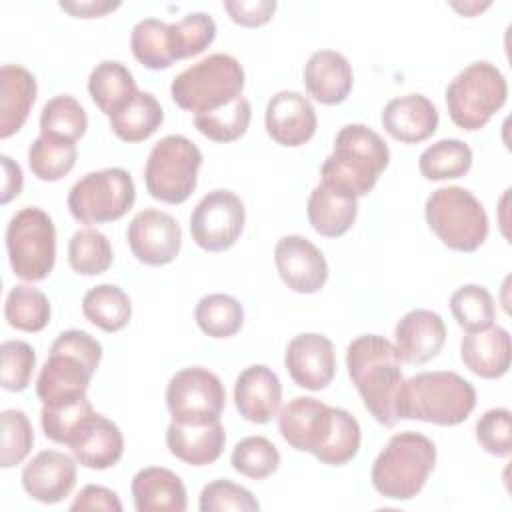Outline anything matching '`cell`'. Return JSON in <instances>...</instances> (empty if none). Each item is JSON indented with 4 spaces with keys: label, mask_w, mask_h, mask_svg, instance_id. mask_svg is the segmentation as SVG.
I'll return each mask as SVG.
<instances>
[{
    "label": "cell",
    "mask_w": 512,
    "mask_h": 512,
    "mask_svg": "<svg viewBox=\"0 0 512 512\" xmlns=\"http://www.w3.org/2000/svg\"><path fill=\"white\" fill-rule=\"evenodd\" d=\"M282 438L298 452H310L322 464L342 466L360 450V424L344 408L310 396H296L278 414Z\"/></svg>",
    "instance_id": "obj_1"
},
{
    "label": "cell",
    "mask_w": 512,
    "mask_h": 512,
    "mask_svg": "<svg viewBox=\"0 0 512 512\" xmlns=\"http://www.w3.org/2000/svg\"><path fill=\"white\" fill-rule=\"evenodd\" d=\"M346 368L366 410L376 422L392 428L400 420L396 404L404 384L402 358L396 346L378 334L358 336L348 344Z\"/></svg>",
    "instance_id": "obj_2"
},
{
    "label": "cell",
    "mask_w": 512,
    "mask_h": 512,
    "mask_svg": "<svg viewBox=\"0 0 512 512\" xmlns=\"http://www.w3.org/2000/svg\"><path fill=\"white\" fill-rule=\"evenodd\" d=\"M384 138L364 124H346L334 138V150L320 168V182L350 198L366 196L388 168Z\"/></svg>",
    "instance_id": "obj_3"
},
{
    "label": "cell",
    "mask_w": 512,
    "mask_h": 512,
    "mask_svg": "<svg viewBox=\"0 0 512 512\" xmlns=\"http://www.w3.org/2000/svg\"><path fill=\"white\" fill-rule=\"evenodd\" d=\"M100 360L102 344L94 336L76 328L60 332L36 380L42 406H62L86 396Z\"/></svg>",
    "instance_id": "obj_4"
},
{
    "label": "cell",
    "mask_w": 512,
    "mask_h": 512,
    "mask_svg": "<svg viewBox=\"0 0 512 512\" xmlns=\"http://www.w3.org/2000/svg\"><path fill=\"white\" fill-rule=\"evenodd\" d=\"M476 406V388L448 370L420 372L404 380L396 412L400 420H422L438 426L464 422Z\"/></svg>",
    "instance_id": "obj_5"
},
{
    "label": "cell",
    "mask_w": 512,
    "mask_h": 512,
    "mask_svg": "<svg viewBox=\"0 0 512 512\" xmlns=\"http://www.w3.org/2000/svg\"><path fill=\"white\" fill-rule=\"evenodd\" d=\"M436 446L420 432L394 434L376 456L370 472L372 486L390 500H412L418 496L434 470Z\"/></svg>",
    "instance_id": "obj_6"
},
{
    "label": "cell",
    "mask_w": 512,
    "mask_h": 512,
    "mask_svg": "<svg viewBox=\"0 0 512 512\" xmlns=\"http://www.w3.org/2000/svg\"><path fill=\"white\" fill-rule=\"evenodd\" d=\"M244 82L242 64L230 54L216 52L182 70L172 80L170 94L176 106L196 116L218 110L240 98Z\"/></svg>",
    "instance_id": "obj_7"
},
{
    "label": "cell",
    "mask_w": 512,
    "mask_h": 512,
    "mask_svg": "<svg viewBox=\"0 0 512 512\" xmlns=\"http://www.w3.org/2000/svg\"><path fill=\"white\" fill-rule=\"evenodd\" d=\"M424 216L438 240L456 252H474L488 236L484 206L462 186L434 190L426 200Z\"/></svg>",
    "instance_id": "obj_8"
},
{
    "label": "cell",
    "mask_w": 512,
    "mask_h": 512,
    "mask_svg": "<svg viewBox=\"0 0 512 512\" xmlns=\"http://www.w3.org/2000/svg\"><path fill=\"white\" fill-rule=\"evenodd\" d=\"M508 84L504 74L490 62L466 66L446 88L450 120L462 130H480L506 104Z\"/></svg>",
    "instance_id": "obj_9"
},
{
    "label": "cell",
    "mask_w": 512,
    "mask_h": 512,
    "mask_svg": "<svg viewBox=\"0 0 512 512\" xmlns=\"http://www.w3.org/2000/svg\"><path fill=\"white\" fill-rule=\"evenodd\" d=\"M200 166V148L182 134H168L148 154L144 166L146 190L160 202L182 204L196 188Z\"/></svg>",
    "instance_id": "obj_10"
},
{
    "label": "cell",
    "mask_w": 512,
    "mask_h": 512,
    "mask_svg": "<svg viewBox=\"0 0 512 512\" xmlns=\"http://www.w3.org/2000/svg\"><path fill=\"white\" fill-rule=\"evenodd\" d=\"M6 250L12 272L26 282L44 280L56 262V228L36 206L18 210L6 226Z\"/></svg>",
    "instance_id": "obj_11"
},
{
    "label": "cell",
    "mask_w": 512,
    "mask_h": 512,
    "mask_svg": "<svg viewBox=\"0 0 512 512\" xmlns=\"http://www.w3.org/2000/svg\"><path fill=\"white\" fill-rule=\"evenodd\" d=\"M136 200V186L128 170L102 168L82 176L68 194V210L82 224L120 220Z\"/></svg>",
    "instance_id": "obj_12"
},
{
    "label": "cell",
    "mask_w": 512,
    "mask_h": 512,
    "mask_svg": "<svg viewBox=\"0 0 512 512\" xmlns=\"http://www.w3.org/2000/svg\"><path fill=\"white\" fill-rule=\"evenodd\" d=\"M166 406L176 422L204 424L220 420L226 406V390L214 372L202 366H190L170 378Z\"/></svg>",
    "instance_id": "obj_13"
},
{
    "label": "cell",
    "mask_w": 512,
    "mask_h": 512,
    "mask_svg": "<svg viewBox=\"0 0 512 512\" xmlns=\"http://www.w3.org/2000/svg\"><path fill=\"white\" fill-rule=\"evenodd\" d=\"M246 222V210L230 190L208 192L190 214L192 240L206 252H224L232 248Z\"/></svg>",
    "instance_id": "obj_14"
},
{
    "label": "cell",
    "mask_w": 512,
    "mask_h": 512,
    "mask_svg": "<svg viewBox=\"0 0 512 512\" xmlns=\"http://www.w3.org/2000/svg\"><path fill=\"white\" fill-rule=\"evenodd\" d=\"M126 240L138 262L148 266L170 264L182 246V230L174 216L156 208L140 210L126 230Z\"/></svg>",
    "instance_id": "obj_15"
},
{
    "label": "cell",
    "mask_w": 512,
    "mask_h": 512,
    "mask_svg": "<svg viewBox=\"0 0 512 512\" xmlns=\"http://www.w3.org/2000/svg\"><path fill=\"white\" fill-rule=\"evenodd\" d=\"M274 262L282 282L298 294H314L328 280L324 254L300 234H288L276 242Z\"/></svg>",
    "instance_id": "obj_16"
},
{
    "label": "cell",
    "mask_w": 512,
    "mask_h": 512,
    "mask_svg": "<svg viewBox=\"0 0 512 512\" xmlns=\"http://www.w3.org/2000/svg\"><path fill=\"white\" fill-rule=\"evenodd\" d=\"M284 366L296 386L312 392L324 390L336 374L334 344L324 334H298L286 346Z\"/></svg>",
    "instance_id": "obj_17"
},
{
    "label": "cell",
    "mask_w": 512,
    "mask_h": 512,
    "mask_svg": "<svg viewBox=\"0 0 512 512\" xmlns=\"http://www.w3.org/2000/svg\"><path fill=\"white\" fill-rule=\"evenodd\" d=\"M264 122L268 136L288 148H296L312 140L318 124L312 102L296 90H282L274 94L266 104Z\"/></svg>",
    "instance_id": "obj_18"
},
{
    "label": "cell",
    "mask_w": 512,
    "mask_h": 512,
    "mask_svg": "<svg viewBox=\"0 0 512 512\" xmlns=\"http://www.w3.org/2000/svg\"><path fill=\"white\" fill-rule=\"evenodd\" d=\"M22 488L42 504L62 502L76 484V462L58 450L38 452L22 470Z\"/></svg>",
    "instance_id": "obj_19"
},
{
    "label": "cell",
    "mask_w": 512,
    "mask_h": 512,
    "mask_svg": "<svg viewBox=\"0 0 512 512\" xmlns=\"http://www.w3.org/2000/svg\"><path fill=\"white\" fill-rule=\"evenodd\" d=\"M396 350L406 364H424L440 354L446 342V324L440 314L416 308L406 312L396 328Z\"/></svg>",
    "instance_id": "obj_20"
},
{
    "label": "cell",
    "mask_w": 512,
    "mask_h": 512,
    "mask_svg": "<svg viewBox=\"0 0 512 512\" xmlns=\"http://www.w3.org/2000/svg\"><path fill=\"white\" fill-rule=\"evenodd\" d=\"M282 402V384L276 372L264 364L244 368L234 384V404L240 416L254 424L270 422Z\"/></svg>",
    "instance_id": "obj_21"
},
{
    "label": "cell",
    "mask_w": 512,
    "mask_h": 512,
    "mask_svg": "<svg viewBox=\"0 0 512 512\" xmlns=\"http://www.w3.org/2000/svg\"><path fill=\"white\" fill-rule=\"evenodd\" d=\"M438 120L436 106L424 94L396 96L382 110L384 130L404 144L428 140L436 132Z\"/></svg>",
    "instance_id": "obj_22"
},
{
    "label": "cell",
    "mask_w": 512,
    "mask_h": 512,
    "mask_svg": "<svg viewBox=\"0 0 512 512\" xmlns=\"http://www.w3.org/2000/svg\"><path fill=\"white\" fill-rule=\"evenodd\" d=\"M460 358L464 366L480 378L494 380L508 372L512 358L510 334L502 326L466 332L460 342Z\"/></svg>",
    "instance_id": "obj_23"
},
{
    "label": "cell",
    "mask_w": 512,
    "mask_h": 512,
    "mask_svg": "<svg viewBox=\"0 0 512 512\" xmlns=\"http://www.w3.org/2000/svg\"><path fill=\"white\" fill-rule=\"evenodd\" d=\"M226 444V432L220 420L204 424H186L172 420L166 430V446L172 456L192 466L216 462Z\"/></svg>",
    "instance_id": "obj_24"
},
{
    "label": "cell",
    "mask_w": 512,
    "mask_h": 512,
    "mask_svg": "<svg viewBox=\"0 0 512 512\" xmlns=\"http://www.w3.org/2000/svg\"><path fill=\"white\" fill-rule=\"evenodd\" d=\"M304 84L316 102L326 106L340 104L348 98L354 84L352 66L336 50H318L304 66Z\"/></svg>",
    "instance_id": "obj_25"
},
{
    "label": "cell",
    "mask_w": 512,
    "mask_h": 512,
    "mask_svg": "<svg viewBox=\"0 0 512 512\" xmlns=\"http://www.w3.org/2000/svg\"><path fill=\"white\" fill-rule=\"evenodd\" d=\"M132 498L138 512H184L188 504L182 478L160 466H148L134 474Z\"/></svg>",
    "instance_id": "obj_26"
},
{
    "label": "cell",
    "mask_w": 512,
    "mask_h": 512,
    "mask_svg": "<svg viewBox=\"0 0 512 512\" xmlns=\"http://www.w3.org/2000/svg\"><path fill=\"white\" fill-rule=\"evenodd\" d=\"M36 78L20 64H4L0 70V138L16 134L36 102Z\"/></svg>",
    "instance_id": "obj_27"
},
{
    "label": "cell",
    "mask_w": 512,
    "mask_h": 512,
    "mask_svg": "<svg viewBox=\"0 0 512 512\" xmlns=\"http://www.w3.org/2000/svg\"><path fill=\"white\" fill-rule=\"evenodd\" d=\"M70 450L80 466L90 470H106L118 464L124 454V438L116 422L102 414H94Z\"/></svg>",
    "instance_id": "obj_28"
},
{
    "label": "cell",
    "mask_w": 512,
    "mask_h": 512,
    "mask_svg": "<svg viewBox=\"0 0 512 512\" xmlns=\"http://www.w3.org/2000/svg\"><path fill=\"white\" fill-rule=\"evenodd\" d=\"M306 214L310 226L324 238H338L346 234L356 222L358 202L346 194H340L326 184H318L308 198Z\"/></svg>",
    "instance_id": "obj_29"
},
{
    "label": "cell",
    "mask_w": 512,
    "mask_h": 512,
    "mask_svg": "<svg viewBox=\"0 0 512 512\" xmlns=\"http://www.w3.org/2000/svg\"><path fill=\"white\" fill-rule=\"evenodd\" d=\"M88 92L92 102L110 118L138 94V88L132 72L122 62L104 60L90 72Z\"/></svg>",
    "instance_id": "obj_30"
},
{
    "label": "cell",
    "mask_w": 512,
    "mask_h": 512,
    "mask_svg": "<svg viewBox=\"0 0 512 512\" xmlns=\"http://www.w3.org/2000/svg\"><path fill=\"white\" fill-rule=\"evenodd\" d=\"M164 122V110L154 94L140 92L116 114L110 116L112 132L128 144L150 138Z\"/></svg>",
    "instance_id": "obj_31"
},
{
    "label": "cell",
    "mask_w": 512,
    "mask_h": 512,
    "mask_svg": "<svg viewBox=\"0 0 512 512\" xmlns=\"http://www.w3.org/2000/svg\"><path fill=\"white\" fill-rule=\"evenodd\" d=\"M82 314L104 332H120L132 318L128 294L114 284H98L82 298Z\"/></svg>",
    "instance_id": "obj_32"
},
{
    "label": "cell",
    "mask_w": 512,
    "mask_h": 512,
    "mask_svg": "<svg viewBox=\"0 0 512 512\" xmlns=\"http://www.w3.org/2000/svg\"><path fill=\"white\" fill-rule=\"evenodd\" d=\"M472 160L474 156L466 142L458 138H444L420 154L418 168L426 180H448L468 174Z\"/></svg>",
    "instance_id": "obj_33"
},
{
    "label": "cell",
    "mask_w": 512,
    "mask_h": 512,
    "mask_svg": "<svg viewBox=\"0 0 512 512\" xmlns=\"http://www.w3.org/2000/svg\"><path fill=\"white\" fill-rule=\"evenodd\" d=\"M194 318L198 328L210 338H230L244 324V308L234 296L214 292L198 300Z\"/></svg>",
    "instance_id": "obj_34"
},
{
    "label": "cell",
    "mask_w": 512,
    "mask_h": 512,
    "mask_svg": "<svg viewBox=\"0 0 512 512\" xmlns=\"http://www.w3.org/2000/svg\"><path fill=\"white\" fill-rule=\"evenodd\" d=\"M76 156V142L40 134L28 148V166L38 180L56 182L74 168Z\"/></svg>",
    "instance_id": "obj_35"
},
{
    "label": "cell",
    "mask_w": 512,
    "mask_h": 512,
    "mask_svg": "<svg viewBox=\"0 0 512 512\" xmlns=\"http://www.w3.org/2000/svg\"><path fill=\"white\" fill-rule=\"evenodd\" d=\"M8 326L22 332H40L50 322V300L30 284H16L4 304Z\"/></svg>",
    "instance_id": "obj_36"
},
{
    "label": "cell",
    "mask_w": 512,
    "mask_h": 512,
    "mask_svg": "<svg viewBox=\"0 0 512 512\" xmlns=\"http://www.w3.org/2000/svg\"><path fill=\"white\" fill-rule=\"evenodd\" d=\"M250 118H252V106L244 96H240L234 102H230L218 110H212L206 114H196L194 126L208 140L226 144V142H234L246 134V130L250 126Z\"/></svg>",
    "instance_id": "obj_37"
},
{
    "label": "cell",
    "mask_w": 512,
    "mask_h": 512,
    "mask_svg": "<svg viewBox=\"0 0 512 512\" xmlns=\"http://www.w3.org/2000/svg\"><path fill=\"white\" fill-rule=\"evenodd\" d=\"M86 128H88L86 112L74 96H68V94L54 96L44 104L40 112L42 136L76 142L84 136Z\"/></svg>",
    "instance_id": "obj_38"
},
{
    "label": "cell",
    "mask_w": 512,
    "mask_h": 512,
    "mask_svg": "<svg viewBox=\"0 0 512 512\" xmlns=\"http://www.w3.org/2000/svg\"><path fill=\"white\" fill-rule=\"evenodd\" d=\"M110 240L96 228L76 230L68 242V264L76 274L98 276L112 264Z\"/></svg>",
    "instance_id": "obj_39"
},
{
    "label": "cell",
    "mask_w": 512,
    "mask_h": 512,
    "mask_svg": "<svg viewBox=\"0 0 512 512\" xmlns=\"http://www.w3.org/2000/svg\"><path fill=\"white\" fill-rule=\"evenodd\" d=\"M94 408L88 400V396H82L74 402H66L62 406H42L40 412V424L46 434L56 444L70 446L78 434L84 430V426L92 420Z\"/></svg>",
    "instance_id": "obj_40"
},
{
    "label": "cell",
    "mask_w": 512,
    "mask_h": 512,
    "mask_svg": "<svg viewBox=\"0 0 512 512\" xmlns=\"http://www.w3.org/2000/svg\"><path fill=\"white\" fill-rule=\"evenodd\" d=\"M216 38V24L204 12H190L182 20L168 24V48L172 60L192 58L204 52Z\"/></svg>",
    "instance_id": "obj_41"
},
{
    "label": "cell",
    "mask_w": 512,
    "mask_h": 512,
    "mask_svg": "<svg viewBox=\"0 0 512 512\" xmlns=\"http://www.w3.org/2000/svg\"><path fill=\"white\" fill-rule=\"evenodd\" d=\"M130 48L134 58L150 70H164L174 64L168 48V24L158 18H144L134 24Z\"/></svg>",
    "instance_id": "obj_42"
},
{
    "label": "cell",
    "mask_w": 512,
    "mask_h": 512,
    "mask_svg": "<svg viewBox=\"0 0 512 512\" xmlns=\"http://www.w3.org/2000/svg\"><path fill=\"white\" fill-rule=\"evenodd\" d=\"M450 310L458 326L466 332L488 328L496 318L494 298L480 284H464L450 296Z\"/></svg>",
    "instance_id": "obj_43"
},
{
    "label": "cell",
    "mask_w": 512,
    "mask_h": 512,
    "mask_svg": "<svg viewBox=\"0 0 512 512\" xmlns=\"http://www.w3.org/2000/svg\"><path fill=\"white\" fill-rule=\"evenodd\" d=\"M232 468L252 480H264L280 466L278 448L264 436L242 438L230 456Z\"/></svg>",
    "instance_id": "obj_44"
},
{
    "label": "cell",
    "mask_w": 512,
    "mask_h": 512,
    "mask_svg": "<svg viewBox=\"0 0 512 512\" xmlns=\"http://www.w3.org/2000/svg\"><path fill=\"white\" fill-rule=\"evenodd\" d=\"M34 430L26 412L16 408H6L2 412V450L0 466L12 468L20 464L32 450Z\"/></svg>",
    "instance_id": "obj_45"
},
{
    "label": "cell",
    "mask_w": 512,
    "mask_h": 512,
    "mask_svg": "<svg viewBox=\"0 0 512 512\" xmlns=\"http://www.w3.org/2000/svg\"><path fill=\"white\" fill-rule=\"evenodd\" d=\"M0 352H2V368H0L2 388L8 392L26 390L32 380V372L36 368L34 348L24 340H6Z\"/></svg>",
    "instance_id": "obj_46"
},
{
    "label": "cell",
    "mask_w": 512,
    "mask_h": 512,
    "mask_svg": "<svg viewBox=\"0 0 512 512\" xmlns=\"http://www.w3.org/2000/svg\"><path fill=\"white\" fill-rule=\"evenodd\" d=\"M198 508L200 512H224V510L256 512L260 510V504L248 488L224 478V480H214L202 488Z\"/></svg>",
    "instance_id": "obj_47"
},
{
    "label": "cell",
    "mask_w": 512,
    "mask_h": 512,
    "mask_svg": "<svg viewBox=\"0 0 512 512\" xmlns=\"http://www.w3.org/2000/svg\"><path fill=\"white\" fill-rule=\"evenodd\" d=\"M476 440L492 456L512 452V414L506 408H492L476 422Z\"/></svg>",
    "instance_id": "obj_48"
},
{
    "label": "cell",
    "mask_w": 512,
    "mask_h": 512,
    "mask_svg": "<svg viewBox=\"0 0 512 512\" xmlns=\"http://www.w3.org/2000/svg\"><path fill=\"white\" fill-rule=\"evenodd\" d=\"M274 0H226L224 10L230 20L244 28L264 26L276 12Z\"/></svg>",
    "instance_id": "obj_49"
},
{
    "label": "cell",
    "mask_w": 512,
    "mask_h": 512,
    "mask_svg": "<svg viewBox=\"0 0 512 512\" xmlns=\"http://www.w3.org/2000/svg\"><path fill=\"white\" fill-rule=\"evenodd\" d=\"M72 512L78 510H106V512H120L122 510V502L118 498V494L106 486H98V484H86L78 496L74 498V502L70 504Z\"/></svg>",
    "instance_id": "obj_50"
},
{
    "label": "cell",
    "mask_w": 512,
    "mask_h": 512,
    "mask_svg": "<svg viewBox=\"0 0 512 512\" xmlns=\"http://www.w3.org/2000/svg\"><path fill=\"white\" fill-rule=\"evenodd\" d=\"M0 164H2V192H0V202L8 204L12 198H16L22 192V184H24V176H22V168L18 166V162H14L10 156L2 154L0 156Z\"/></svg>",
    "instance_id": "obj_51"
},
{
    "label": "cell",
    "mask_w": 512,
    "mask_h": 512,
    "mask_svg": "<svg viewBox=\"0 0 512 512\" xmlns=\"http://www.w3.org/2000/svg\"><path fill=\"white\" fill-rule=\"evenodd\" d=\"M64 12L72 14L74 18H100L116 8H120V2H108V0H76V2H60L58 4Z\"/></svg>",
    "instance_id": "obj_52"
}]
</instances>
